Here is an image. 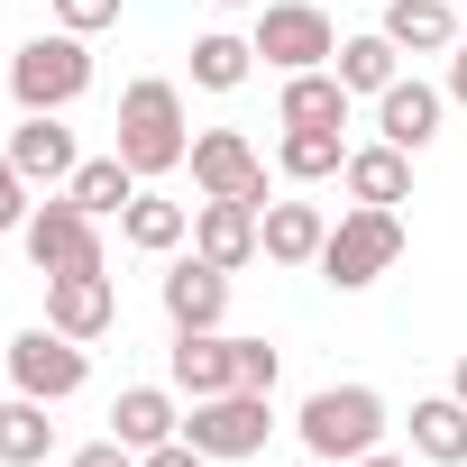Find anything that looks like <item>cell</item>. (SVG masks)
<instances>
[{
	"label": "cell",
	"mask_w": 467,
	"mask_h": 467,
	"mask_svg": "<svg viewBox=\"0 0 467 467\" xmlns=\"http://www.w3.org/2000/svg\"><path fill=\"white\" fill-rule=\"evenodd\" d=\"M110 147L129 156V174H138V183L174 174V165L192 156V129H183V92H174L165 74H138V83L119 92V119H110Z\"/></svg>",
	"instance_id": "cell-1"
},
{
	"label": "cell",
	"mask_w": 467,
	"mask_h": 467,
	"mask_svg": "<svg viewBox=\"0 0 467 467\" xmlns=\"http://www.w3.org/2000/svg\"><path fill=\"white\" fill-rule=\"evenodd\" d=\"M403 211H376V202H348L339 220H330V239H321V285H339V294H367L376 275H394L403 266Z\"/></svg>",
	"instance_id": "cell-2"
},
{
	"label": "cell",
	"mask_w": 467,
	"mask_h": 467,
	"mask_svg": "<svg viewBox=\"0 0 467 467\" xmlns=\"http://www.w3.org/2000/svg\"><path fill=\"white\" fill-rule=\"evenodd\" d=\"M294 431H303V449L321 467H358L367 449H385V394L376 385H321L294 412Z\"/></svg>",
	"instance_id": "cell-3"
},
{
	"label": "cell",
	"mask_w": 467,
	"mask_h": 467,
	"mask_svg": "<svg viewBox=\"0 0 467 467\" xmlns=\"http://www.w3.org/2000/svg\"><path fill=\"white\" fill-rule=\"evenodd\" d=\"M83 92H92V37L47 28V37H28L10 56V101L19 110H74Z\"/></svg>",
	"instance_id": "cell-4"
},
{
	"label": "cell",
	"mask_w": 467,
	"mask_h": 467,
	"mask_svg": "<svg viewBox=\"0 0 467 467\" xmlns=\"http://www.w3.org/2000/svg\"><path fill=\"white\" fill-rule=\"evenodd\" d=\"M248 47H257V65H275V74H321V65L339 56V28H330L321 0H257Z\"/></svg>",
	"instance_id": "cell-5"
},
{
	"label": "cell",
	"mask_w": 467,
	"mask_h": 467,
	"mask_svg": "<svg viewBox=\"0 0 467 467\" xmlns=\"http://www.w3.org/2000/svg\"><path fill=\"white\" fill-rule=\"evenodd\" d=\"M266 431H275V394H257V385H229V394H202L192 412H183V440L220 467V458H257L266 449Z\"/></svg>",
	"instance_id": "cell-6"
},
{
	"label": "cell",
	"mask_w": 467,
	"mask_h": 467,
	"mask_svg": "<svg viewBox=\"0 0 467 467\" xmlns=\"http://www.w3.org/2000/svg\"><path fill=\"white\" fill-rule=\"evenodd\" d=\"M10 385L37 394V403H74V394L92 385V348L65 339L56 321H28V330L10 339Z\"/></svg>",
	"instance_id": "cell-7"
},
{
	"label": "cell",
	"mask_w": 467,
	"mask_h": 467,
	"mask_svg": "<svg viewBox=\"0 0 467 467\" xmlns=\"http://www.w3.org/2000/svg\"><path fill=\"white\" fill-rule=\"evenodd\" d=\"M19 248H28V266L37 275H74V266H110L101 257V220L74 202V192H47L37 211H28V229H19Z\"/></svg>",
	"instance_id": "cell-8"
},
{
	"label": "cell",
	"mask_w": 467,
	"mask_h": 467,
	"mask_svg": "<svg viewBox=\"0 0 467 467\" xmlns=\"http://www.w3.org/2000/svg\"><path fill=\"white\" fill-rule=\"evenodd\" d=\"M192 192L202 202H229V192H239V202H266V156L239 138V129H192Z\"/></svg>",
	"instance_id": "cell-9"
},
{
	"label": "cell",
	"mask_w": 467,
	"mask_h": 467,
	"mask_svg": "<svg viewBox=\"0 0 467 467\" xmlns=\"http://www.w3.org/2000/svg\"><path fill=\"white\" fill-rule=\"evenodd\" d=\"M440 119H449V92L421 83V74H394V83L376 92V138L403 147V156H421V147L440 138Z\"/></svg>",
	"instance_id": "cell-10"
},
{
	"label": "cell",
	"mask_w": 467,
	"mask_h": 467,
	"mask_svg": "<svg viewBox=\"0 0 467 467\" xmlns=\"http://www.w3.org/2000/svg\"><path fill=\"white\" fill-rule=\"evenodd\" d=\"M156 294H165V321L174 330H220L229 321V266H211V257H183L174 248V266L156 275Z\"/></svg>",
	"instance_id": "cell-11"
},
{
	"label": "cell",
	"mask_w": 467,
	"mask_h": 467,
	"mask_svg": "<svg viewBox=\"0 0 467 467\" xmlns=\"http://www.w3.org/2000/svg\"><path fill=\"white\" fill-rule=\"evenodd\" d=\"M47 321L65 330V339H101L110 321H119V285H110V266H74V275H47Z\"/></svg>",
	"instance_id": "cell-12"
},
{
	"label": "cell",
	"mask_w": 467,
	"mask_h": 467,
	"mask_svg": "<svg viewBox=\"0 0 467 467\" xmlns=\"http://www.w3.org/2000/svg\"><path fill=\"white\" fill-rule=\"evenodd\" d=\"M257 220H266V202H239V192H229V202H202V211H192V257H211V266H229V275L257 266V257H266V248H257Z\"/></svg>",
	"instance_id": "cell-13"
},
{
	"label": "cell",
	"mask_w": 467,
	"mask_h": 467,
	"mask_svg": "<svg viewBox=\"0 0 467 467\" xmlns=\"http://www.w3.org/2000/svg\"><path fill=\"white\" fill-rule=\"evenodd\" d=\"M10 165L28 174V183H47V192H65L74 183V129H65V110H19V129H10Z\"/></svg>",
	"instance_id": "cell-14"
},
{
	"label": "cell",
	"mask_w": 467,
	"mask_h": 467,
	"mask_svg": "<svg viewBox=\"0 0 467 467\" xmlns=\"http://www.w3.org/2000/svg\"><path fill=\"white\" fill-rule=\"evenodd\" d=\"M174 394H229V385H239V339H229V330H174Z\"/></svg>",
	"instance_id": "cell-15"
},
{
	"label": "cell",
	"mask_w": 467,
	"mask_h": 467,
	"mask_svg": "<svg viewBox=\"0 0 467 467\" xmlns=\"http://www.w3.org/2000/svg\"><path fill=\"white\" fill-rule=\"evenodd\" d=\"M321 239H330V211L321 202H266V220H257L266 266H321Z\"/></svg>",
	"instance_id": "cell-16"
},
{
	"label": "cell",
	"mask_w": 467,
	"mask_h": 467,
	"mask_svg": "<svg viewBox=\"0 0 467 467\" xmlns=\"http://www.w3.org/2000/svg\"><path fill=\"white\" fill-rule=\"evenodd\" d=\"M348 83L321 65V74H285V92H275V129H348Z\"/></svg>",
	"instance_id": "cell-17"
},
{
	"label": "cell",
	"mask_w": 467,
	"mask_h": 467,
	"mask_svg": "<svg viewBox=\"0 0 467 467\" xmlns=\"http://www.w3.org/2000/svg\"><path fill=\"white\" fill-rule=\"evenodd\" d=\"M376 28H385L403 56H449L467 19H458V0H385V19H376Z\"/></svg>",
	"instance_id": "cell-18"
},
{
	"label": "cell",
	"mask_w": 467,
	"mask_h": 467,
	"mask_svg": "<svg viewBox=\"0 0 467 467\" xmlns=\"http://www.w3.org/2000/svg\"><path fill=\"white\" fill-rule=\"evenodd\" d=\"M339 183H348V202H376V211H394V202H412V156L403 147H348V165H339Z\"/></svg>",
	"instance_id": "cell-19"
},
{
	"label": "cell",
	"mask_w": 467,
	"mask_h": 467,
	"mask_svg": "<svg viewBox=\"0 0 467 467\" xmlns=\"http://www.w3.org/2000/svg\"><path fill=\"white\" fill-rule=\"evenodd\" d=\"M110 440H129V449H165V440H183L174 394H165V385H129V394L110 403Z\"/></svg>",
	"instance_id": "cell-20"
},
{
	"label": "cell",
	"mask_w": 467,
	"mask_h": 467,
	"mask_svg": "<svg viewBox=\"0 0 467 467\" xmlns=\"http://www.w3.org/2000/svg\"><path fill=\"white\" fill-rule=\"evenodd\" d=\"M119 239H129V248H138V257H174V248H183V239H192V211H183V202H165V192H147V183H138V202H129V211H119Z\"/></svg>",
	"instance_id": "cell-21"
},
{
	"label": "cell",
	"mask_w": 467,
	"mask_h": 467,
	"mask_svg": "<svg viewBox=\"0 0 467 467\" xmlns=\"http://www.w3.org/2000/svg\"><path fill=\"white\" fill-rule=\"evenodd\" d=\"M412 458L467 467V403H458V394H421V403H412Z\"/></svg>",
	"instance_id": "cell-22"
},
{
	"label": "cell",
	"mask_w": 467,
	"mask_h": 467,
	"mask_svg": "<svg viewBox=\"0 0 467 467\" xmlns=\"http://www.w3.org/2000/svg\"><path fill=\"white\" fill-rule=\"evenodd\" d=\"M56 403H37V394H10L0 403V467H47L56 458V421H47Z\"/></svg>",
	"instance_id": "cell-23"
},
{
	"label": "cell",
	"mask_w": 467,
	"mask_h": 467,
	"mask_svg": "<svg viewBox=\"0 0 467 467\" xmlns=\"http://www.w3.org/2000/svg\"><path fill=\"white\" fill-rule=\"evenodd\" d=\"M330 74L358 92V101H376L394 74H403V47L385 37V28H367V37H339V56H330Z\"/></svg>",
	"instance_id": "cell-24"
},
{
	"label": "cell",
	"mask_w": 467,
	"mask_h": 467,
	"mask_svg": "<svg viewBox=\"0 0 467 467\" xmlns=\"http://www.w3.org/2000/svg\"><path fill=\"white\" fill-rule=\"evenodd\" d=\"M65 192H74V202H83V211H92V220H119V211H129V202H138V174H129V156H119V147H110V156H83V165H74V183H65Z\"/></svg>",
	"instance_id": "cell-25"
},
{
	"label": "cell",
	"mask_w": 467,
	"mask_h": 467,
	"mask_svg": "<svg viewBox=\"0 0 467 467\" xmlns=\"http://www.w3.org/2000/svg\"><path fill=\"white\" fill-rule=\"evenodd\" d=\"M275 165H285V183H330L348 165V138L339 129H285L275 138Z\"/></svg>",
	"instance_id": "cell-26"
},
{
	"label": "cell",
	"mask_w": 467,
	"mask_h": 467,
	"mask_svg": "<svg viewBox=\"0 0 467 467\" xmlns=\"http://www.w3.org/2000/svg\"><path fill=\"white\" fill-rule=\"evenodd\" d=\"M248 74H257V47H248V37H229V28L192 37V83H202V92H239Z\"/></svg>",
	"instance_id": "cell-27"
},
{
	"label": "cell",
	"mask_w": 467,
	"mask_h": 467,
	"mask_svg": "<svg viewBox=\"0 0 467 467\" xmlns=\"http://www.w3.org/2000/svg\"><path fill=\"white\" fill-rule=\"evenodd\" d=\"M28 211H37V183L10 165V147H0V229H28Z\"/></svg>",
	"instance_id": "cell-28"
},
{
	"label": "cell",
	"mask_w": 467,
	"mask_h": 467,
	"mask_svg": "<svg viewBox=\"0 0 467 467\" xmlns=\"http://www.w3.org/2000/svg\"><path fill=\"white\" fill-rule=\"evenodd\" d=\"M56 10V28H74V37H101V28H119V0H47Z\"/></svg>",
	"instance_id": "cell-29"
},
{
	"label": "cell",
	"mask_w": 467,
	"mask_h": 467,
	"mask_svg": "<svg viewBox=\"0 0 467 467\" xmlns=\"http://www.w3.org/2000/svg\"><path fill=\"white\" fill-rule=\"evenodd\" d=\"M275 376H285V358H275L266 339H239V385H257V394H275Z\"/></svg>",
	"instance_id": "cell-30"
},
{
	"label": "cell",
	"mask_w": 467,
	"mask_h": 467,
	"mask_svg": "<svg viewBox=\"0 0 467 467\" xmlns=\"http://www.w3.org/2000/svg\"><path fill=\"white\" fill-rule=\"evenodd\" d=\"M65 467H138V449H129V440H110V431H101V440H83V449H74V458H65Z\"/></svg>",
	"instance_id": "cell-31"
},
{
	"label": "cell",
	"mask_w": 467,
	"mask_h": 467,
	"mask_svg": "<svg viewBox=\"0 0 467 467\" xmlns=\"http://www.w3.org/2000/svg\"><path fill=\"white\" fill-rule=\"evenodd\" d=\"M138 467H211L192 440H165V449H138Z\"/></svg>",
	"instance_id": "cell-32"
},
{
	"label": "cell",
	"mask_w": 467,
	"mask_h": 467,
	"mask_svg": "<svg viewBox=\"0 0 467 467\" xmlns=\"http://www.w3.org/2000/svg\"><path fill=\"white\" fill-rule=\"evenodd\" d=\"M440 92H449V110H467V28H458V47H449V83H440Z\"/></svg>",
	"instance_id": "cell-33"
},
{
	"label": "cell",
	"mask_w": 467,
	"mask_h": 467,
	"mask_svg": "<svg viewBox=\"0 0 467 467\" xmlns=\"http://www.w3.org/2000/svg\"><path fill=\"white\" fill-rule=\"evenodd\" d=\"M358 467H412V458H394V449H367V458H358Z\"/></svg>",
	"instance_id": "cell-34"
},
{
	"label": "cell",
	"mask_w": 467,
	"mask_h": 467,
	"mask_svg": "<svg viewBox=\"0 0 467 467\" xmlns=\"http://www.w3.org/2000/svg\"><path fill=\"white\" fill-rule=\"evenodd\" d=\"M449 394H458V403H467V358H458V367H449Z\"/></svg>",
	"instance_id": "cell-35"
},
{
	"label": "cell",
	"mask_w": 467,
	"mask_h": 467,
	"mask_svg": "<svg viewBox=\"0 0 467 467\" xmlns=\"http://www.w3.org/2000/svg\"><path fill=\"white\" fill-rule=\"evenodd\" d=\"M220 10H257V0H220Z\"/></svg>",
	"instance_id": "cell-36"
}]
</instances>
